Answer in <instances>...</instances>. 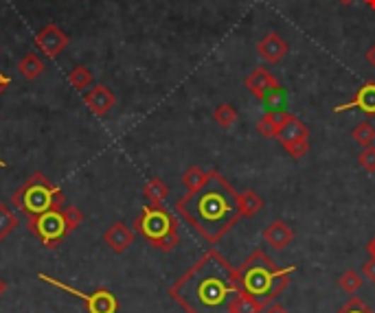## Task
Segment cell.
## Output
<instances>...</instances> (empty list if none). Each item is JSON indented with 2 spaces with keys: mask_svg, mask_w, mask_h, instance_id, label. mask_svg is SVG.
I'll return each instance as SVG.
<instances>
[{
  "mask_svg": "<svg viewBox=\"0 0 375 313\" xmlns=\"http://www.w3.org/2000/svg\"><path fill=\"white\" fill-rule=\"evenodd\" d=\"M169 296L185 313H233L241 296L237 270L211 248L169 287Z\"/></svg>",
  "mask_w": 375,
  "mask_h": 313,
  "instance_id": "obj_1",
  "label": "cell"
},
{
  "mask_svg": "<svg viewBox=\"0 0 375 313\" xmlns=\"http://www.w3.org/2000/svg\"><path fill=\"white\" fill-rule=\"evenodd\" d=\"M173 208L195 235L211 245L222 241L241 219L237 191L217 171H209L207 182L200 189L187 191L180 199H175Z\"/></svg>",
  "mask_w": 375,
  "mask_h": 313,
  "instance_id": "obj_2",
  "label": "cell"
},
{
  "mask_svg": "<svg viewBox=\"0 0 375 313\" xmlns=\"http://www.w3.org/2000/svg\"><path fill=\"white\" fill-rule=\"evenodd\" d=\"M294 272H296L294 265L279 267L266 252L257 248L237 267V280L241 292L259 300L263 307H268L275 298H279L285 292Z\"/></svg>",
  "mask_w": 375,
  "mask_h": 313,
  "instance_id": "obj_3",
  "label": "cell"
},
{
  "mask_svg": "<svg viewBox=\"0 0 375 313\" xmlns=\"http://www.w3.org/2000/svg\"><path fill=\"white\" fill-rule=\"evenodd\" d=\"M11 204L16 206V211L27 215V219H33L47 211L64 208L66 197L47 175L38 171L11 195Z\"/></svg>",
  "mask_w": 375,
  "mask_h": 313,
  "instance_id": "obj_4",
  "label": "cell"
},
{
  "mask_svg": "<svg viewBox=\"0 0 375 313\" xmlns=\"http://www.w3.org/2000/svg\"><path fill=\"white\" fill-rule=\"evenodd\" d=\"M180 223L165 206H145L134 219V230L161 252H171L180 243Z\"/></svg>",
  "mask_w": 375,
  "mask_h": 313,
  "instance_id": "obj_5",
  "label": "cell"
},
{
  "mask_svg": "<svg viewBox=\"0 0 375 313\" xmlns=\"http://www.w3.org/2000/svg\"><path fill=\"white\" fill-rule=\"evenodd\" d=\"M81 221H83L81 211L77 206L66 204L64 208L47 211L33 219H27V228L42 241L44 248L55 250L66 237L81 226Z\"/></svg>",
  "mask_w": 375,
  "mask_h": 313,
  "instance_id": "obj_6",
  "label": "cell"
},
{
  "mask_svg": "<svg viewBox=\"0 0 375 313\" xmlns=\"http://www.w3.org/2000/svg\"><path fill=\"white\" fill-rule=\"evenodd\" d=\"M40 278H42L44 283H49L51 287L62 289V292H66V294H73V296L81 298V302L86 305V311H88V313H117V311H119V300H117V296H115L112 292H110V289L99 287V289H95L93 294H86V292H79L77 287L66 285V283H62V280H57V278H53V276L40 274Z\"/></svg>",
  "mask_w": 375,
  "mask_h": 313,
  "instance_id": "obj_7",
  "label": "cell"
},
{
  "mask_svg": "<svg viewBox=\"0 0 375 313\" xmlns=\"http://www.w3.org/2000/svg\"><path fill=\"white\" fill-rule=\"evenodd\" d=\"M35 47L51 59L59 57L64 49L69 47V35H66L57 25H47L44 29L38 31L35 35Z\"/></svg>",
  "mask_w": 375,
  "mask_h": 313,
  "instance_id": "obj_8",
  "label": "cell"
},
{
  "mask_svg": "<svg viewBox=\"0 0 375 313\" xmlns=\"http://www.w3.org/2000/svg\"><path fill=\"white\" fill-rule=\"evenodd\" d=\"M83 103L88 105V110H91L95 117L103 119L108 112L117 105V97H115V93L110 90L108 85L101 83V85H95V88H91V90L86 93Z\"/></svg>",
  "mask_w": 375,
  "mask_h": 313,
  "instance_id": "obj_9",
  "label": "cell"
},
{
  "mask_svg": "<svg viewBox=\"0 0 375 313\" xmlns=\"http://www.w3.org/2000/svg\"><path fill=\"white\" fill-rule=\"evenodd\" d=\"M103 241H105V245L115 254H123V252L129 250V245L134 243V230L127 228L123 221H117V223H112V226L105 230Z\"/></svg>",
  "mask_w": 375,
  "mask_h": 313,
  "instance_id": "obj_10",
  "label": "cell"
},
{
  "mask_svg": "<svg viewBox=\"0 0 375 313\" xmlns=\"http://www.w3.org/2000/svg\"><path fill=\"white\" fill-rule=\"evenodd\" d=\"M296 138H310V129H307V125L299 117L288 114V112H279V136H277V141L288 143V141H296Z\"/></svg>",
  "mask_w": 375,
  "mask_h": 313,
  "instance_id": "obj_11",
  "label": "cell"
},
{
  "mask_svg": "<svg viewBox=\"0 0 375 313\" xmlns=\"http://www.w3.org/2000/svg\"><path fill=\"white\" fill-rule=\"evenodd\" d=\"M257 53L263 61L279 64L285 55H288V42H285L279 33H268L257 44Z\"/></svg>",
  "mask_w": 375,
  "mask_h": 313,
  "instance_id": "obj_12",
  "label": "cell"
},
{
  "mask_svg": "<svg viewBox=\"0 0 375 313\" xmlns=\"http://www.w3.org/2000/svg\"><path fill=\"white\" fill-rule=\"evenodd\" d=\"M349 110H360L369 117H375V81H367L362 88H358L356 97L345 105H338L336 112H349Z\"/></svg>",
  "mask_w": 375,
  "mask_h": 313,
  "instance_id": "obj_13",
  "label": "cell"
},
{
  "mask_svg": "<svg viewBox=\"0 0 375 313\" xmlns=\"http://www.w3.org/2000/svg\"><path fill=\"white\" fill-rule=\"evenodd\" d=\"M263 241L275 250H283L285 245H290L294 241V230L283 219H275L270 226L263 230Z\"/></svg>",
  "mask_w": 375,
  "mask_h": 313,
  "instance_id": "obj_14",
  "label": "cell"
},
{
  "mask_svg": "<svg viewBox=\"0 0 375 313\" xmlns=\"http://www.w3.org/2000/svg\"><path fill=\"white\" fill-rule=\"evenodd\" d=\"M279 81L275 79V75L268 69H255L248 77H246V88L248 93L257 99H263Z\"/></svg>",
  "mask_w": 375,
  "mask_h": 313,
  "instance_id": "obj_15",
  "label": "cell"
},
{
  "mask_svg": "<svg viewBox=\"0 0 375 313\" xmlns=\"http://www.w3.org/2000/svg\"><path fill=\"white\" fill-rule=\"evenodd\" d=\"M18 71L27 81H35V79H40L44 75L47 66H44V61L35 53H27L25 57L18 61Z\"/></svg>",
  "mask_w": 375,
  "mask_h": 313,
  "instance_id": "obj_16",
  "label": "cell"
},
{
  "mask_svg": "<svg viewBox=\"0 0 375 313\" xmlns=\"http://www.w3.org/2000/svg\"><path fill=\"white\" fill-rule=\"evenodd\" d=\"M143 195L151 206H163L165 199L169 195V187L161 180V177H154L143 187Z\"/></svg>",
  "mask_w": 375,
  "mask_h": 313,
  "instance_id": "obj_17",
  "label": "cell"
},
{
  "mask_svg": "<svg viewBox=\"0 0 375 313\" xmlns=\"http://www.w3.org/2000/svg\"><path fill=\"white\" fill-rule=\"evenodd\" d=\"M237 202H239L241 217H255L263 208V199L255 191H241V193H237Z\"/></svg>",
  "mask_w": 375,
  "mask_h": 313,
  "instance_id": "obj_18",
  "label": "cell"
},
{
  "mask_svg": "<svg viewBox=\"0 0 375 313\" xmlns=\"http://www.w3.org/2000/svg\"><path fill=\"white\" fill-rule=\"evenodd\" d=\"M362 285H364V278H362V274L356 272V270H347V272H342L340 278H338V287L342 289V292H347L349 296H356V294L360 292Z\"/></svg>",
  "mask_w": 375,
  "mask_h": 313,
  "instance_id": "obj_19",
  "label": "cell"
},
{
  "mask_svg": "<svg viewBox=\"0 0 375 313\" xmlns=\"http://www.w3.org/2000/svg\"><path fill=\"white\" fill-rule=\"evenodd\" d=\"M18 223L20 221H18L16 213L7 204L0 202V241H5L18 228Z\"/></svg>",
  "mask_w": 375,
  "mask_h": 313,
  "instance_id": "obj_20",
  "label": "cell"
},
{
  "mask_svg": "<svg viewBox=\"0 0 375 313\" xmlns=\"http://www.w3.org/2000/svg\"><path fill=\"white\" fill-rule=\"evenodd\" d=\"M257 131L263 138H277L279 136V114L277 112H266L257 123Z\"/></svg>",
  "mask_w": 375,
  "mask_h": 313,
  "instance_id": "obj_21",
  "label": "cell"
},
{
  "mask_svg": "<svg viewBox=\"0 0 375 313\" xmlns=\"http://www.w3.org/2000/svg\"><path fill=\"white\" fill-rule=\"evenodd\" d=\"M69 83L75 88V90H86V88L93 85V71L86 69V66H75V69L69 73Z\"/></svg>",
  "mask_w": 375,
  "mask_h": 313,
  "instance_id": "obj_22",
  "label": "cell"
},
{
  "mask_svg": "<svg viewBox=\"0 0 375 313\" xmlns=\"http://www.w3.org/2000/svg\"><path fill=\"white\" fill-rule=\"evenodd\" d=\"M207 177H209V171H204L200 167H189L183 175V184L187 191H195L207 182Z\"/></svg>",
  "mask_w": 375,
  "mask_h": 313,
  "instance_id": "obj_23",
  "label": "cell"
},
{
  "mask_svg": "<svg viewBox=\"0 0 375 313\" xmlns=\"http://www.w3.org/2000/svg\"><path fill=\"white\" fill-rule=\"evenodd\" d=\"M213 121L219 125V127H231L237 123V110L229 103H222L217 105L215 112H213Z\"/></svg>",
  "mask_w": 375,
  "mask_h": 313,
  "instance_id": "obj_24",
  "label": "cell"
},
{
  "mask_svg": "<svg viewBox=\"0 0 375 313\" xmlns=\"http://www.w3.org/2000/svg\"><path fill=\"white\" fill-rule=\"evenodd\" d=\"M351 138H354L360 147H369L375 141V127L369 121H362L354 131H351Z\"/></svg>",
  "mask_w": 375,
  "mask_h": 313,
  "instance_id": "obj_25",
  "label": "cell"
},
{
  "mask_svg": "<svg viewBox=\"0 0 375 313\" xmlns=\"http://www.w3.org/2000/svg\"><path fill=\"white\" fill-rule=\"evenodd\" d=\"M261 311H263V305L259 300H255L253 296L241 292V296L235 302V311L233 313H261Z\"/></svg>",
  "mask_w": 375,
  "mask_h": 313,
  "instance_id": "obj_26",
  "label": "cell"
},
{
  "mask_svg": "<svg viewBox=\"0 0 375 313\" xmlns=\"http://www.w3.org/2000/svg\"><path fill=\"white\" fill-rule=\"evenodd\" d=\"M281 145L294 160H301L303 155L310 151V138H296V141H288V143H281Z\"/></svg>",
  "mask_w": 375,
  "mask_h": 313,
  "instance_id": "obj_27",
  "label": "cell"
},
{
  "mask_svg": "<svg viewBox=\"0 0 375 313\" xmlns=\"http://www.w3.org/2000/svg\"><path fill=\"white\" fill-rule=\"evenodd\" d=\"M283 99H285V93H283V88H281V83H277L272 90L263 97L261 101L266 103V107H268V112H277V110H281L283 107ZM279 114V112H277Z\"/></svg>",
  "mask_w": 375,
  "mask_h": 313,
  "instance_id": "obj_28",
  "label": "cell"
},
{
  "mask_svg": "<svg viewBox=\"0 0 375 313\" xmlns=\"http://www.w3.org/2000/svg\"><path fill=\"white\" fill-rule=\"evenodd\" d=\"M358 163L364 171L375 173V145L362 147V151L358 153Z\"/></svg>",
  "mask_w": 375,
  "mask_h": 313,
  "instance_id": "obj_29",
  "label": "cell"
},
{
  "mask_svg": "<svg viewBox=\"0 0 375 313\" xmlns=\"http://www.w3.org/2000/svg\"><path fill=\"white\" fill-rule=\"evenodd\" d=\"M336 313H375L362 298H351L347 305H342L340 307V311H336Z\"/></svg>",
  "mask_w": 375,
  "mask_h": 313,
  "instance_id": "obj_30",
  "label": "cell"
},
{
  "mask_svg": "<svg viewBox=\"0 0 375 313\" xmlns=\"http://www.w3.org/2000/svg\"><path fill=\"white\" fill-rule=\"evenodd\" d=\"M362 276H364L367 280L375 283V256H371V259L364 263V267H362Z\"/></svg>",
  "mask_w": 375,
  "mask_h": 313,
  "instance_id": "obj_31",
  "label": "cell"
},
{
  "mask_svg": "<svg viewBox=\"0 0 375 313\" xmlns=\"http://www.w3.org/2000/svg\"><path fill=\"white\" fill-rule=\"evenodd\" d=\"M261 313H290V311L285 309L283 305H268V307H263Z\"/></svg>",
  "mask_w": 375,
  "mask_h": 313,
  "instance_id": "obj_32",
  "label": "cell"
},
{
  "mask_svg": "<svg viewBox=\"0 0 375 313\" xmlns=\"http://www.w3.org/2000/svg\"><path fill=\"white\" fill-rule=\"evenodd\" d=\"M9 83H11V79H9V77H5L3 73H0V95L5 93V88H7Z\"/></svg>",
  "mask_w": 375,
  "mask_h": 313,
  "instance_id": "obj_33",
  "label": "cell"
},
{
  "mask_svg": "<svg viewBox=\"0 0 375 313\" xmlns=\"http://www.w3.org/2000/svg\"><path fill=\"white\" fill-rule=\"evenodd\" d=\"M367 61L373 66V69H375V44H373V47L369 49V53H367Z\"/></svg>",
  "mask_w": 375,
  "mask_h": 313,
  "instance_id": "obj_34",
  "label": "cell"
},
{
  "mask_svg": "<svg viewBox=\"0 0 375 313\" xmlns=\"http://www.w3.org/2000/svg\"><path fill=\"white\" fill-rule=\"evenodd\" d=\"M5 294H7V280L0 276V298H3Z\"/></svg>",
  "mask_w": 375,
  "mask_h": 313,
  "instance_id": "obj_35",
  "label": "cell"
},
{
  "mask_svg": "<svg viewBox=\"0 0 375 313\" xmlns=\"http://www.w3.org/2000/svg\"><path fill=\"white\" fill-rule=\"evenodd\" d=\"M367 250H369V254H371V256H375V237H373V239L369 241V245H367Z\"/></svg>",
  "mask_w": 375,
  "mask_h": 313,
  "instance_id": "obj_36",
  "label": "cell"
},
{
  "mask_svg": "<svg viewBox=\"0 0 375 313\" xmlns=\"http://www.w3.org/2000/svg\"><path fill=\"white\" fill-rule=\"evenodd\" d=\"M338 3H340V5H347V7H349V5H354V3H356V0H338Z\"/></svg>",
  "mask_w": 375,
  "mask_h": 313,
  "instance_id": "obj_37",
  "label": "cell"
},
{
  "mask_svg": "<svg viewBox=\"0 0 375 313\" xmlns=\"http://www.w3.org/2000/svg\"><path fill=\"white\" fill-rule=\"evenodd\" d=\"M364 3H367V5H369L371 9H375V0H364Z\"/></svg>",
  "mask_w": 375,
  "mask_h": 313,
  "instance_id": "obj_38",
  "label": "cell"
},
{
  "mask_svg": "<svg viewBox=\"0 0 375 313\" xmlns=\"http://www.w3.org/2000/svg\"><path fill=\"white\" fill-rule=\"evenodd\" d=\"M5 167H7V163H5V160H0V169H5Z\"/></svg>",
  "mask_w": 375,
  "mask_h": 313,
  "instance_id": "obj_39",
  "label": "cell"
}]
</instances>
